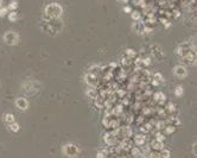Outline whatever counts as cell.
Returning <instances> with one entry per match:
<instances>
[{"label":"cell","mask_w":197,"mask_h":158,"mask_svg":"<svg viewBox=\"0 0 197 158\" xmlns=\"http://www.w3.org/2000/svg\"><path fill=\"white\" fill-rule=\"evenodd\" d=\"M131 17H132V19L136 20V22H139V20L141 19V15H140V13H139L138 11H133V12L131 13Z\"/></svg>","instance_id":"obj_21"},{"label":"cell","mask_w":197,"mask_h":158,"mask_svg":"<svg viewBox=\"0 0 197 158\" xmlns=\"http://www.w3.org/2000/svg\"><path fill=\"white\" fill-rule=\"evenodd\" d=\"M17 6H18V2H17V1H13V4H12V2L10 4V8H12V10H15Z\"/></svg>","instance_id":"obj_27"},{"label":"cell","mask_w":197,"mask_h":158,"mask_svg":"<svg viewBox=\"0 0 197 158\" xmlns=\"http://www.w3.org/2000/svg\"><path fill=\"white\" fill-rule=\"evenodd\" d=\"M176 132V126L174 125H170V126H166L165 130H164V133L165 135H172Z\"/></svg>","instance_id":"obj_18"},{"label":"cell","mask_w":197,"mask_h":158,"mask_svg":"<svg viewBox=\"0 0 197 158\" xmlns=\"http://www.w3.org/2000/svg\"><path fill=\"white\" fill-rule=\"evenodd\" d=\"M15 105L18 109L25 111V109H27V108H29V101H27L25 98H18V99H15Z\"/></svg>","instance_id":"obj_6"},{"label":"cell","mask_w":197,"mask_h":158,"mask_svg":"<svg viewBox=\"0 0 197 158\" xmlns=\"http://www.w3.org/2000/svg\"><path fill=\"white\" fill-rule=\"evenodd\" d=\"M23 89L27 94H36L40 89V83L36 80H26L23 83Z\"/></svg>","instance_id":"obj_2"},{"label":"cell","mask_w":197,"mask_h":158,"mask_svg":"<svg viewBox=\"0 0 197 158\" xmlns=\"http://www.w3.org/2000/svg\"><path fill=\"white\" fill-rule=\"evenodd\" d=\"M131 153H132V156L133 157H140V156H143V152H141V150L136 146V147H132L131 149Z\"/></svg>","instance_id":"obj_14"},{"label":"cell","mask_w":197,"mask_h":158,"mask_svg":"<svg viewBox=\"0 0 197 158\" xmlns=\"http://www.w3.org/2000/svg\"><path fill=\"white\" fill-rule=\"evenodd\" d=\"M163 81H164L163 75L159 74V73H156L154 76H153V79H152V84H153V86H156V87H158Z\"/></svg>","instance_id":"obj_11"},{"label":"cell","mask_w":197,"mask_h":158,"mask_svg":"<svg viewBox=\"0 0 197 158\" xmlns=\"http://www.w3.org/2000/svg\"><path fill=\"white\" fill-rule=\"evenodd\" d=\"M63 13V7L57 2H51L44 8V18L46 20H56L61 18Z\"/></svg>","instance_id":"obj_1"},{"label":"cell","mask_w":197,"mask_h":158,"mask_svg":"<svg viewBox=\"0 0 197 158\" xmlns=\"http://www.w3.org/2000/svg\"><path fill=\"white\" fill-rule=\"evenodd\" d=\"M7 128L11 131V132H18L19 131V125H18V122H12V124H10L7 125Z\"/></svg>","instance_id":"obj_16"},{"label":"cell","mask_w":197,"mask_h":158,"mask_svg":"<svg viewBox=\"0 0 197 158\" xmlns=\"http://www.w3.org/2000/svg\"><path fill=\"white\" fill-rule=\"evenodd\" d=\"M63 153L67 156V157H76L77 155H78V152H80V149H78V146L77 145H75V144L73 143H68L65 144L64 146H63Z\"/></svg>","instance_id":"obj_3"},{"label":"cell","mask_w":197,"mask_h":158,"mask_svg":"<svg viewBox=\"0 0 197 158\" xmlns=\"http://www.w3.org/2000/svg\"><path fill=\"white\" fill-rule=\"evenodd\" d=\"M146 158H161V156H160V152L153 151V152H150V153L146 156Z\"/></svg>","instance_id":"obj_22"},{"label":"cell","mask_w":197,"mask_h":158,"mask_svg":"<svg viewBox=\"0 0 197 158\" xmlns=\"http://www.w3.org/2000/svg\"><path fill=\"white\" fill-rule=\"evenodd\" d=\"M87 95L91 99H96L98 98V92L94 89V88H89V89L87 90Z\"/></svg>","instance_id":"obj_17"},{"label":"cell","mask_w":197,"mask_h":158,"mask_svg":"<svg viewBox=\"0 0 197 158\" xmlns=\"http://www.w3.org/2000/svg\"><path fill=\"white\" fill-rule=\"evenodd\" d=\"M145 158H146V157H145Z\"/></svg>","instance_id":"obj_31"},{"label":"cell","mask_w":197,"mask_h":158,"mask_svg":"<svg viewBox=\"0 0 197 158\" xmlns=\"http://www.w3.org/2000/svg\"><path fill=\"white\" fill-rule=\"evenodd\" d=\"M143 61H144V64H145V66H149V64L151 63V61H150V58H149V57H145Z\"/></svg>","instance_id":"obj_28"},{"label":"cell","mask_w":197,"mask_h":158,"mask_svg":"<svg viewBox=\"0 0 197 158\" xmlns=\"http://www.w3.org/2000/svg\"><path fill=\"white\" fill-rule=\"evenodd\" d=\"M170 121H171V124L172 125H174V126H178V125H181V119L177 117V115H171L170 117Z\"/></svg>","instance_id":"obj_15"},{"label":"cell","mask_w":197,"mask_h":158,"mask_svg":"<svg viewBox=\"0 0 197 158\" xmlns=\"http://www.w3.org/2000/svg\"><path fill=\"white\" fill-rule=\"evenodd\" d=\"M156 139H157V140H159V142H164V140H165V137H164L163 135L157 133V135H156Z\"/></svg>","instance_id":"obj_25"},{"label":"cell","mask_w":197,"mask_h":158,"mask_svg":"<svg viewBox=\"0 0 197 158\" xmlns=\"http://www.w3.org/2000/svg\"><path fill=\"white\" fill-rule=\"evenodd\" d=\"M103 139H105V143L108 144V145H114L116 143V135L114 132H108L105 135Z\"/></svg>","instance_id":"obj_8"},{"label":"cell","mask_w":197,"mask_h":158,"mask_svg":"<svg viewBox=\"0 0 197 158\" xmlns=\"http://www.w3.org/2000/svg\"><path fill=\"white\" fill-rule=\"evenodd\" d=\"M4 121H5L6 125H10V124L15 122V117H13L12 114H10V113H6V114L4 115Z\"/></svg>","instance_id":"obj_13"},{"label":"cell","mask_w":197,"mask_h":158,"mask_svg":"<svg viewBox=\"0 0 197 158\" xmlns=\"http://www.w3.org/2000/svg\"><path fill=\"white\" fill-rule=\"evenodd\" d=\"M4 41L5 43L10 46H13V45H17L18 42H19V35L15 32V31H7L5 35H4Z\"/></svg>","instance_id":"obj_4"},{"label":"cell","mask_w":197,"mask_h":158,"mask_svg":"<svg viewBox=\"0 0 197 158\" xmlns=\"http://www.w3.org/2000/svg\"><path fill=\"white\" fill-rule=\"evenodd\" d=\"M124 11H125L126 13H132V10H131L129 6H125V7H124Z\"/></svg>","instance_id":"obj_29"},{"label":"cell","mask_w":197,"mask_h":158,"mask_svg":"<svg viewBox=\"0 0 197 158\" xmlns=\"http://www.w3.org/2000/svg\"><path fill=\"white\" fill-rule=\"evenodd\" d=\"M8 18H10V20H11V22H15V20H17V19H15V12L8 15Z\"/></svg>","instance_id":"obj_26"},{"label":"cell","mask_w":197,"mask_h":158,"mask_svg":"<svg viewBox=\"0 0 197 158\" xmlns=\"http://www.w3.org/2000/svg\"><path fill=\"white\" fill-rule=\"evenodd\" d=\"M166 109L170 112V114H172V113H174L177 111V107H176V105H174V102H169L166 105Z\"/></svg>","instance_id":"obj_20"},{"label":"cell","mask_w":197,"mask_h":158,"mask_svg":"<svg viewBox=\"0 0 197 158\" xmlns=\"http://www.w3.org/2000/svg\"><path fill=\"white\" fill-rule=\"evenodd\" d=\"M96 79H98L96 74H94L91 70H89V71L87 73V75L84 76L86 83H87L88 86H95V84H96Z\"/></svg>","instance_id":"obj_7"},{"label":"cell","mask_w":197,"mask_h":158,"mask_svg":"<svg viewBox=\"0 0 197 158\" xmlns=\"http://www.w3.org/2000/svg\"><path fill=\"white\" fill-rule=\"evenodd\" d=\"M134 143L136 146H144L145 145V137L141 135H136L134 137Z\"/></svg>","instance_id":"obj_12"},{"label":"cell","mask_w":197,"mask_h":158,"mask_svg":"<svg viewBox=\"0 0 197 158\" xmlns=\"http://www.w3.org/2000/svg\"><path fill=\"white\" fill-rule=\"evenodd\" d=\"M153 99H154V101H156V102H158V104H160V105H163V104L166 101V96H165V94H164V93H161V92L156 93V94L153 95Z\"/></svg>","instance_id":"obj_9"},{"label":"cell","mask_w":197,"mask_h":158,"mask_svg":"<svg viewBox=\"0 0 197 158\" xmlns=\"http://www.w3.org/2000/svg\"><path fill=\"white\" fill-rule=\"evenodd\" d=\"M150 146H151V149L153 151H160L164 149V143L163 142H159V140H157V139H154L151 144H150Z\"/></svg>","instance_id":"obj_10"},{"label":"cell","mask_w":197,"mask_h":158,"mask_svg":"<svg viewBox=\"0 0 197 158\" xmlns=\"http://www.w3.org/2000/svg\"><path fill=\"white\" fill-rule=\"evenodd\" d=\"M192 151H194V153H195V155L197 156V142L194 144V145H192Z\"/></svg>","instance_id":"obj_30"},{"label":"cell","mask_w":197,"mask_h":158,"mask_svg":"<svg viewBox=\"0 0 197 158\" xmlns=\"http://www.w3.org/2000/svg\"><path fill=\"white\" fill-rule=\"evenodd\" d=\"M160 156L161 158H170V151L166 150V149H163V150H160Z\"/></svg>","instance_id":"obj_23"},{"label":"cell","mask_w":197,"mask_h":158,"mask_svg":"<svg viewBox=\"0 0 197 158\" xmlns=\"http://www.w3.org/2000/svg\"><path fill=\"white\" fill-rule=\"evenodd\" d=\"M174 74L177 77H179V79H184V77H187L188 75V70H187V68L184 67V66H176L174 68Z\"/></svg>","instance_id":"obj_5"},{"label":"cell","mask_w":197,"mask_h":158,"mask_svg":"<svg viewBox=\"0 0 197 158\" xmlns=\"http://www.w3.org/2000/svg\"><path fill=\"white\" fill-rule=\"evenodd\" d=\"M126 53H127V55H129L128 57H131V56L136 57V51H134V50H132V49H127V50H126Z\"/></svg>","instance_id":"obj_24"},{"label":"cell","mask_w":197,"mask_h":158,"mask_svg":"<svg viewBox=\"0 0 197 158\" xmlns=\"http://www.w3.org/2000/svg\"><path fill=\"white\" fill-rule=\"evenodd\" d=\"M183 94H184V88L182 86H177L174 88V95L176 96H183Z\"/></svg>","instance_id":"obj_19"}]
</instances>
